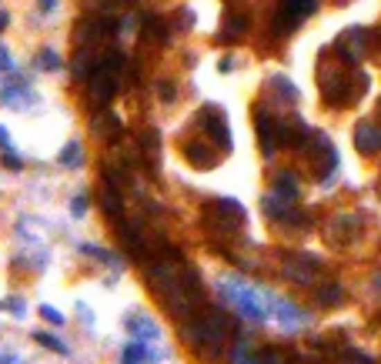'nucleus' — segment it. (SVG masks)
Instances as JSON below:
<instances>
[{"instance_id":"nucleus-22","label":"nucleus","mask_w":381,"mask_h":364,"mask_svg":"<svg viewBox=\"0 0 381 364\" xmlns=\"http://www.w3.org/2000/svg\"><path fill=\"white\" fill-rule=\"evenodd\" d=\"M271 87H278V91H274V94L281 97V100H291V104H294V100H298V91H294V84H291V80H287V77H271Z\"/></svg>"},{"instance_id":"nucleus-6","label":"nucleus","mask_w":381,"mask_h":364,"mask_svg":"<svg viewBox=\"0 0 381 364\" xmlns=\"http://www.w3.org/2000/svg\"><path fill=\"white\" fill-rule=\"evenodd\" d=\"M368 30H362V27H351V30H344L342 37L335 40V54L348 64V67H358L362 64V57L368 54Z\"/></svg>"},{"instance_id":"nucleus-40","label":"nucleus","mask_w":381,"mask_h":364,"mask_svg":"<svg viewBox=\"0 0 381 364\" xmlns=\"http://www.w3.org/2000/svg\"><path fill=\"white\" fill-rule=\"evenodd\" d=\"M0 147H3V151H10V134H7L3 127H0Z\"/></svg>"},{"instance_id":"nucleus-7","label":"nucleus","mask_w":381,"mask_h":364,"mask_svg":"<svg viewBox=\"0 0 381 364\" xmlns=\"http://www.w3.org/2000/svg\"><path fill=\"white\" fill-rule=\"evenodd\" d=\"M221 291L228 294L231 304L238 307L245 318H251V321H265V318H267V311L258 304V294H254L251 288H245L241 281H224V284H221Z\"/></svg>"},{"instance_id":"nucleus-26","label":"nucleus","mask_w":381,"mask_h":364,"mask_svg":"<svg viewBox=\"0 0 381 364\" xmlns=\"http://www.w3.org/2000/svg\"><path fill=\"white\" fill-rule=\"evenodd\" d=\"M77 161H80V144L71 140V144L60 151V164H64V167H71V164H77Z\"/></svg>"},{"instance_id":"nucleus-10","label":"nucleus","mask_w":381,"mask_h":364,"mask_svg":"<svg viewBox=\"0 0 381 364\" xmlns=\"http://www.w3.org/2000/svg\"><path fill=\"white\" fill-rule=\"evenodd\" d=\"M254 131H258V140H261V154L271 161L281 140H278V124H274V117L267 114L265 107H254Z\"/></svg>"},{"instance_id":"nucleus-29","label":"nucleus","mask_w":381,"mask_h":364,"mask_svg":"<svg viewBox=\"0 0 381 364\" xmlns=\"http://www.w3.org/2000/svg\"><path fill=\"white\" fill-rule=\"evenodd\" d=\"M231 364H258V361L248 354V345H245V341H238L234 354H231Z\"/></svg>"},{"instance_id":"nucleus-20","label":"nucleus","mask_w":381,"mask_h":364,"mask_svg":"<svg viewBox=\"0 0 381 364\" xmlns=\"http://www.w3.org/2000/svg\"><path fill=\"white\" fill-rule=\"evenodd\" d=\"M314 301L318 304H324V307H335V304H342L344 301V291H342V284H321V288L314 291Z\"/></svg>"},{"instance_id":"nucleus-33","label":"nucleus","mask_w":381,"mask_h":364,"mask_svg":"<svg viewBox=\"0 0 381 364\" xmlns=\"http://www.w3.org/2000/svg\"><path fill=\"white\" fill-rule=\"evenodd\" d=\"M37 341L40 345H47V347H54V351H60V354H67V345L57 341V338H51V334H37Z\"/></svg>"},{"instance_id":"nucleus-30","label":"nucleus","mask_w":381,"mask_h":364,"mask_svg":"<svg viewBox=\"0 0 381 364\" xmlns=\"http://www.w3.org/2000/svg\"><path fill=\"white\" fill-rule=\"evenodd\" d=\"M37 64L44 67V71H57V67H60V60H57V54H54V51H40Z\"/></svg>"},{"instance_id":"nucleus-19","label":"nucleus","mask_w":381,"mask_h":364,"mask_svg":"<svg viewBox=\"0 0 381 364\" xmlns=\"http://www.w3.org/2000/svg\"><path fill=\"white\" fill-rule=\"evenodd\" d=\"M97 64H100V57L91 51V44H84V47L74 54V64H71V67H74V77H91L94 74L91 67H97Z\"/></svg>"},{"instance_id":"nucleus-16","label":"nucleus","mask_w":381,"mask_h":364,"mask_svg":"<svg viewBox=\"0 0 381 364\" xmlns=\"http://www.w3.org/2000/svg\"><path fill=\"white\" fill-rule=\"evenodd\" d=\"M271 191L278 194L281 201H287V204H298V194H301V188H298V177H294V171H278V174H274Z\"/></svg>"},{"instance_id":"nucleus-27","label":"nucleus","mask_w":381,"mask_h":364,"mask_svg":"<svg viewBox=\"0 0 381 364\" xmlns=\"http://www.w3.org/2000/svg\"><path fill=\"white\" fill-rule=\"evenodd\" d=\"M121 361L124 364H141L144 361V345H127L124 347V354H121Z\"/></svg>"},{"instance_id":"nucleus-38","label":"nucleus","mask_w":381,"mask_h":364,"mask_svg":"<svg viewBox=\"0 0 381 364\" xmlns=\"http://www.w3.org/2000/svg\"><path fill=\"white\" fill-rule=\"evenodd\" d=\"M10 67H14V64H10V54L0 47V71H10Z\"/></svg>"},{"instance_id":"nucleus-5","label":"nucleus","mask_w":381,"mask_h":364,"mask_svg":"<svg viewBox=\"0 0 381 364\" xmlns=\"http://www.w3.org/2000/svg\"><path fill=\"white\" fill-rule=\"evenodd\" d=\"M117 87H121V80H117L114 71L97 64L94 74L87 77V100H91V107H107L117 97Z\"/></svg>"},{"instance_id":"nucleus-4","label":"nucleus","mask_w":381,"mask_h":364,"mask_svg":"<svg viewBox=\"0 0 381 364\" xmlns=\"http://www.w3.org/2000/svg\"><path fill=\"white\" fill-rule=\"evenodd\" d=\"M305 151H308V157H311V167H314V177H318V181H328L331 174L338 171V151H335V144L324 134L314 131Z\"/></svg>"},{"instance_id":"nucleus-43","label":"nucleus","mask_w":381,"mask_h":364,"mask_svg":"<svg viewBox=\"0 0 381 364\" xmlns=\"http://www.w3.org/2000/svg\"><path fill=\"white\" fill-rule=\"evenodd\" d=\"M375 291H381V274H378V277H375Z\"/></svg>"},{"instance_id":"nucleus-21","label":"nucleus","mask_w":381,"mask_h":364,"mask_svg":"<svg viewBox=\"0 0 381 364\" xmlns=\"http://www.w3.org/2000/svg\"><path fill=\"white\" fill-rule=\"evenodd\" d=\"M274 311H278V318H281L285 325H298V321H305V314L291 304V301H274Z\"/></svg>"},{"instance_id":"nucleus-18","label":"nucleus","mask_w":381,"mask_h":364,"mask_svg":"<svg viewBox=\"0 0 381 364\" xmlns=\"http://www.w3.org/2000/svg\"><path fill=\"white\" fill-rule=\"evenodd\" d=\"M121 131H124V124H121V117L111 114V111L94 120V134L104 137V140H117V137H121Z\"/></svg>"},{"instance_id":"nucleus-23","label":"nucleus","mask_w":381,"mask_h":364,"mask_svg":"<svg viewBox=\"0 0 381 364\" xmlns=\"http://www.w3.org/2000/svg\"><path fill=\"white\" fill-rule=\"evenodd\" d=\"M278 3H285L287 10H294L298 17H305V20L318 10V0H278Z\"/></svg>"},{"instance_id":"nucleus-12","label":"nucleus","mask_w":381,"mask_h":364,"mask_svg":"<svg viewBox=\"0 0 381 364\" xmlns=\"http://www.w3.org/2000/svg\"><path fill=\"white\" fill-rule=\"evenodd\" d=\"M248 24H251L248 10H228V14H224V24H221V34H218V40H221V44L238 40L245 30H248Z\"/></svg>"},{"instance_id":"nucleus-24","label":"nucleus","mask_w":381,"mask_h":364,"mask_svg":"<svg viewBox=\"0 0 381 364\" xmlns=\"http://www.w3.org/2000/svg\"><path fill=\"white\" fill-rule=\"evenodd\" d=\"M141 151H144L148 167H154V157H157V134H154V131H144V137H141Z\"/></svg>"},{"instance_id":"nucleus-9","label":"nucleus","mask_w":381,"mask_h":364,"mask_svg":"<svg viewBox=\"0 0 381 364\" xmlns=\"http://www.w3.org/2000/svg\"><path fill=\"white\" fill-rule=\"evenodd\" d=\"M197 127H201V131H208V137H214V144H218L221 151H231L228 120H224V114H221L214 104L201 107V114H197Z\"/></svg>"},{"instance_id":"nucleus-44","label":"nucleus","mask_w":381,"mask_h":364,"mask_svg":"<svg viewBox=\"0 0 381 364\" xmlns=\"http://www.w3.org/2000/svg\"><path fill=\"white\" fill-rule=\"evenodd\" d=\"M378 114H381V100H378Z\"/></svg>"},{"instance_id":"nucleus-34","label":"nucleus","mask_w":381,"mask_h":364,"mask_svg":"<svg viewBox=\"0 0 381 364\" xmlns=\"http://www.w3.org/2000/svg\"><path fill=\"white\" fill-rule=\"evenodd\" d=\"M3 167H10V171H20V167H24V161H20L17 154L3 151Z\"/></svg>"},{"instance_id":"nucleus-39","label":"nucleus","mask_w":381,"mask_h":364,"mask_svg":"<svg viewBox=\"0 0 381 364\" xmlns=\"http://www.w3.org/2000/svg\"><path fill=\"white\" fill-rule=\"evenodd\" d=\"M368 44H371V47H378V51H381V30H371V34H368Z\"/></svg>"},{"instance_id":"nucleus-31","label":"nucleus","mask_w":381,"mask_h":364,"mask_svg":"<svg viewBox=\"0 0 381 364\" xmlns=\"http://www.w3.org/2000/svg\"><path fill=\"white\" fill-rule=\"evenodd\" d=\"M40 318H44V321H51V325H64V314H60V311H54V307H40Z\"/></svg>"},{"instance_id":"nucleus-13","label":"nucleus","mask_w":381,"mask_h":364,"mask_svg":"<svg viewBox=\"0 0 381 364\" xmlns=\"http://www.w3.org/2000/svg\"><path fill=\"white\" fill-rule=\"evenodd\" d=\"M355 144H358L362 154H378L381 151V127L371 124V120H362V124L355 127Z\"/></svg>"},{"instance_id":"nucleus-3","label":"nucleus","mask_w":381,"mask_h":364,"mask_svg":"<svg viewBox=\"0 0 381 364\" xmlns=\"http://www.w3.org/2000/svg\"><path fill=\"white\" fill-rule=\"evenodd\" d=\"M245 224V208L234 197H214L204 204V228L218 237H234Z\"/></svg>"},{"instance_id":"nucleus-35","label":"nucleus","mask_w":381,"mask_h":364,"mask_svg":"<svg viewBox=\"0 0 381 364\" xmlns=\"http://www.w3.org/2000/svg\"><path fill=\"white\" fill-rule=\"evenodd\" d=\"M157 94H161V100H168V104H171V100H174V84L161 80V84H157Z\"/></svg>"},{"instance_id":"nucleus-36","label":"nucleus","mask_w":381,"mask_h":364,"mask_svg":"<svg viewBox=\"0 0 381 364\" xmlns=\"http://www.w3.org/2000/svg\"><path fill=\"white\" fill-rule=\"evenodd\" d=\"M3 311H10V314H24V301L10 298V301H3Z\"/></svg>"},{"instance_id":"nucleus-45","label":"nucleus","mask_w":381,"mask_h":364,"mask_svg":"<svg viewBox=\"0 0 381 364\" xmlns=\"http://www.w3.org/2000/svg\"><path fill=\"white\" fill-rule=\"evenodd\" d=\"M117 3H127V0H117Z\"/></svg>"},{"instance_id":"nucleus-37","label":"nucleus","mask_w":381,"mask_h":364,"mask_svg":"<svg viewBox=\"0 0 381 364\" xmlns=\"http://www.w3.org/2000/svg\"><path fill=\"white\" fill-rule=\"evenodd\" d=\"M71 211H74V214H84V211H87V201H84V194H77V201H71Z\"/></svg>"},{"instance_id":"nucleus-14","label":"nucleus","mask_w":381,"mask_h":364,"mask_svg":"<svg viewBox=\"0 0 381 364\" xmlns=\"http://www.w3.org/2000/svg\"><path fill=\"white\" fill-rule=\"evenodd\" d=\"M184 157H188L194 167H204V171H208V167H214V164L221 161V154L211 151L204 140H188V144H184Z\"/></svg>"},{"instance_id":"nucleus-25","label":"nucleus","mask_w":381,"mask_h":364,"mask_svg":"<svg viewBox=\"0 0 381 364\" xmlns=\"http://www.w3.org/2000/svg\"><path fill=\"white\" fill-rule=\"evenodd\" d=\"M254 361L258 364H285V354H281L278 347H265V351L254 354Z\"/></svg>"},{"instance_id":"nucleus-11","label":"nucleus","mask_w":381,"mask_h":364,"mask_svg":"<svg viewBox=\"0 0 381 364\" xmlns=\"http://www.w3.org/2000/svg\"><path fill=\"white\" fill-rule=\"evenodd\" d=\"M358 230H362V221L355 214H338L324 228V237H328V244H351L358 237Z\"/></svg>"},{"instance_id":"nucleus-2","label":"nucleus","mask_w":381,"mask_h":364,"mask_svg":"<svg viewBox=\"0 0 381 364\" xmlns=\"http://www.w3.org/2000/svg\"><path fill=\"white\" fill-rule=\"evenodd\" d=\"M184 327V338L188 345L204 358V361H214L224 347V338H228V318L221 307H201L194 318L181 321Z\"/></svg>"},{"instance_id":"nucleus-32","label":"nucleus","mask_w":381,"mask_h":364,"mask_svg":"<svg viewBox=\"0 0 381 364\" xmlns=\"http://www.w3.org/2000/svg\"><path fill=\"white\" fill-rule=\"evenodd\" d=\"M84 251H87V254H94V257H100L104 264H117V257H114V254H107L104 248H91V244H84Z\"/></svg>"},{"instance_id":"nucleus-1","label":"nucleus","mask_w":381,"mask_h":364,"mask_svg":"<svg viewBox=\"0 0 381 364\" xmlns=\"http://www.w3.org/2000/svg\"><path fill=\"white\" fill-rule=\"evenodd\" d=\"M344 64V60H342ZM342 64H328L324 60L321 71H318V84H321V100L328 107L342 111V107H351L355 100H362V94L368 91V74L351 67L344 71Z\"/></svg>"},{"instance_id":"nucleus-8","label":"nucleus","mask_w":381,"mask_h":364,"mask_svg":"<svg viewBox=\"0 0 381 364\" xmlns=\"http://www.w3.org/2000/svg\"><path fill=\"white\" fill-rule=\"evenodd\" d=\"M321 268V261L314 254H305V251H291L285 254V274L294 281V284H311L314 274Z\"/></svg>"},{"instance_id":"nucleus-17","label":"nucleus","mask_w":381,"mask_h":364,"mask_svg":"<svg viewBox=\"0 0 381 364\" xmlns=\"http://www.w3.org/2000/svg\"><path fill=\"white\" fill-rule=\"evenodd\" d=\"M141 37L148 40H157V44H168V37H171V30H168V24L161 17H154V14H144V20H141Z\"/></svg>"},{"instance_id":"nucleus-41","label":"nucleus","mask_w":381,"mask_h":364,"mask_svg":"<svg viewBox=\"0 0 381 364\" xmlns=\"http://www.w3.org/2000/svg\"><path fill=\"white\" fill-rule=\"evenodd\" d=\"M54 3H57V0H40V7H44V10H51Z\"/></svg>"},{"instance_id":"nucleus-28","label":"nucleus","mask_w":381,"mask_h":364,"mask_svg":"<svg viewBox=\"0 0 381 364\" xmlns=\"http://www.w3.org/2000/svg\"><path fill=\"white\" fill-rule=\"evenodd\" d=\"M174 27H177V30L194 27V14H190V7H177V14H174Z\"/></svg>"},{"instance_id":"nucleus-46","label":"nucleus","mask_w":381,"mask_h":364,"mask_svg":"<svg viewBox=\"0 0 381 364\" xmlns=\"http://www.w3.org/2000/svg\"><path fill=\"white\" fill-rule=\"evenodd\" d=\"M378 325H381V314H378Z\"/></svg>"},{"instance_id":"nucleus-42","label":"nucleus","mask_w":381,"mask_h":364,"mask_svg":"<svg viewBox=\"0 0 381 364\" xmlns=\"http://www.w3.org/2000/svg\"><path fill=\"white\" fill-rule=\"evenodd\" d=\"M7 20H10V17H7V14H3V10H0V30H3V27H7Z\"/></svg>"},{"instance_id":"nucleus-15","label":"nucleus","mask_w":381,"mask_h":364,"mask_svg":"<svg viewBox=\"0 0 381 364\" xmlns=\"http://www.w3.org/2000/svg\"><path fill=\"white\" fill-rule=\"evenodd\" d=\"M114 30V24L111 20H104V17H84L80 24H77V30H74V37L80 40V44H91L94 37H100V34H111Z\"/></svg>"}]
</instances>
